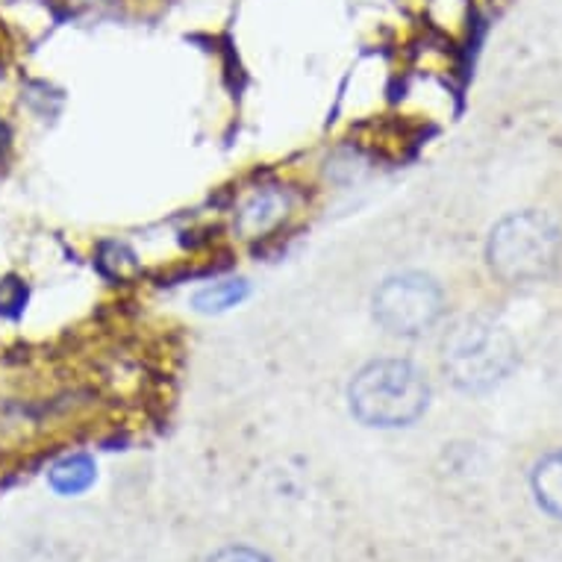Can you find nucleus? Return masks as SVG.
<instances>
[{"label": "nucleus", "instance_id": "20e7f679", "mask_svg": "<svg viewBox=\"0 0 562 562\" xmlns=\"http://www.w3.org/2000/svg\"><path fill=\"white\" fill-rule=\"evenodd\" d=\"M371 306H374V322L389 336L418 339L439 324L445 313V297L434 277L404 271L380 283Z\"/></svg>", "mask_w": 562, "mask_h": 562}, {"label": "nucleus", "instance_id": "6e6552de", "mask_svg": "<svg viewBox=\"0 0 562 562\" xmlns=\"http://www.w3.org/2000/svg\"><path fill=\"white\" fill-rule=\"evenodd\" d=\"M248 297V283L245 280H218L213 286H203L194 292V310L201 313H224L231 306H239Z\"/></svg>", "mask_w": 562, "mask_h": 562}, {"label": "nucleus", "instance_id": "39448f33", "mask_svg": "<svg viewBox=\"0 0 562 562\" xmlns=\"http://www.w3.org/2000/svg\"><path fill=\"white\" fill-rule=\"evenodd\" d=\"M94 480H98V469H94L92 457H86V453L63 457V460L54 462L50 471H47V483H50V488H54L56 495H63V498L83 495L86 488H92Z\"/></svg>", "mask_w": 562, "mask_h": 562}, {"label": "nucleus", "instance_id": "f03ea898", "mask_svg": "<svg viewBox=\"0 0 562 562\" xmlns=\"http://www.w3.org/2000/svg\"><path fill=\"white\" fill-rule=\"evenodd\" d=\"M518 345L504 324L492 318H462L445 333L442 371L462 392H488L516 371Z\"/></svg>", "mask_w": 562, "mask_h": 562}, {"label": "nucleus", "instance_id": "0eeeda50", "mask_svg": "<svg viewBox=\"0 0 562 562\" xmlns=\"http://www.w3.org/2000/svg\"><path fill=\"white\" fill-rule=\"evenodd\" d=\"M286 215V198L277 192H257L239 215V231L245 233V239H257L262 233H268L280 218Z\"/></svg>", "mask_w": 562, "mask_h": 562}, {"label": "nucleus", "instance_id": "1a4fd4ad", "mask_svg": "<svg viewBox=\"0 0 562 562\" xmlns=\"http://www.w3.org/2000/svg\"><path fill=\"white\" fill-rule=\"evenodd\" d=\"M210 562H271L266 553L254 551V548H245V544H231V548H222L218 553L210 557Z\"/></svg>", "mask_w": 562, "mask_h": 562}, {"label": "nucleus", "instance_id": "f257e3e1", "mask_svg": "<svg viewBox=\"0 0 562 562\" xmlns=\"http://www.w3.org/2000/svg\"><path fill=\"white\" fill-rule=\"evenodd\" d=\"M348 401L353 418L366 427H409L430 404V380L409 360H374L353 374Z\"/></svg>", "mask_w": 562, "mask_h": 562}, {"label": "nucleus", "instance_id": "7ed1b4c3", "mask_svg": "<svg viewBox=\"0 0 562 562\" xmlns=\"http://www.w3.org/2000/svg\"><path fill=\"white\" fill-rule=\"evenodd\" d=\"M486 259L504 283H539L562 259V231L548 213L525 210L501 218L488 233Z\"/></svg>", "mask_w": 562, "mask_h": 562}, {"label": "nucleus", "instance_id": "423d86ee", "mask_svg": "<svg viewBox=\"0 0 562 562\" xmlns=\"http://www.w3.org/2000/svg\"><path fill=\"white\" fill-rule=\"evenodd\" d=\"M536 504L553 518H562V448L544 453L530 474Z\"/></svg>", "mask_w": 562, "mask_h": 562}]
</instances>
